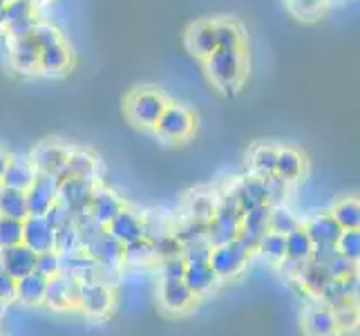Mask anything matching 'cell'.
I'll list each match as a JSON object with an SVG mask.
<instances>
[{
  "mask_svg": "<svg viewBox=\"0 0 360 336\" xmlns=\"http://www.w3.org/2000/svg\"><path fill=\"white\" fill-rule=\"evenodd\" d=\"M34 271L41 273L43 278H52L56 273H60V256L54 251H41L36 254V263H34Z\"/></svg>",
  "mask_w": 360,
  "mask_h": 336,
  "instance_id": "obj_48",
  "label": "cell"
},
{
  "mask_svg": "<svg viewBox=\"0 0 360 336\" xmlns=\"http://www.w3.org/2000/svg\"><path fill=\"white\" fill-rule=\"evenodd\" d=\"M16 298V278L0 267V303H14Z\"/></svg>",
  "mask_w": 360,
  "mask_h": 336,
  "instance_id": "obj_55",
  "label": "cell"
},
{
  "mask_svg": "<svg viewBox=\"0 0 360 336\" xmlns=\"http://www.w3.org/2000/svg\"><path fill=\"white\" fill-rule=\"evenodd\" d=\"M3 307H5V303H0V314H3Z\"/></svg>",
  "mask_w": 360,
  "mask_h": 336,
  "instance_id": "obj_58",
  "label": "cell"
},
{
  "mask_svg": "<svg viewBox=\"0 0 360 336\" xmlns=\"http://www.w3.org/2000/svg\"><path fill=\"white\" fill-rule=\"evenodd\" d=\"M206 229H208V224L206 222H200V220H186L181 227L177 229H172V233H175V238L181 242V244H188L193 240H202L206 238Z\"/></svg>",
  "mask_w": 360,
  "mask_h": 336,
  "instance_id": "obj_45",
  "label": "cell"
},
{
  "mask_svg": "<svg viewBox=\"0 0 360 336\" xmlns=\"http://www.w3.org/2000/svg\"><path fill=\"white\" fill-rule=\"evenodd\" d=\"M300 220H297L289 209H284L280 204H276L271 209V216H269V231H276V233H282L287 235L291 233L293 229L300 227Z\"/></svg>",
  "mask_w": 360,
  "mask_h": 336,
  "instance_id": "obj_41",
  "label": "cell"
},
{
  "mask_svg": "<svg viewBox=\"0 0 360 336\" xmlns=\"http://www.w3.org/2000/svg\"><path fill=\"white\" fill-rule=\"evenodd\" d=\"M336 249L338 254L354 260V263H358L360 258V231L358 229H347L340 233V238L336 240Z\"/></svg>",
  "mask_w": 360,
  "mask_h": 336,
  "instance_id": "obj_44",
  "label": "cell"
},
{
  "mask_svg": "<svg viewBox=\"0 0 360 336\" xmlns=\"http://www.w3.org/2000/svg\"><path fill=\"white\" fill-rule=\"evenodd\" d=\"M105 231L112 235L115 240H119L121 244H128L132 240L146 238V224L143 218L136 213V211L123 206L119 213L105 224Z\"/></svg>",
  "mask_w": 360,
  "mask_h": 336,
  "instance_id": "obj_11",
  "label": "cell"
},
{
  "mask_svg": "<svg viewBox=\"0 0 360 336\" xmlns=\"http://www.w3.org/2000/svg\"><path fill=\"white\" fill-rule=\"evenodd\" d=\"M186 47L188 52L200 56V58H208L215 52V25L210 20H200L191 25V30L186 32Z\"/></svg>",
  "mask_w": 360,
  "mask_h": 336,
  "instance_id": "obj_19",
  "label": "cell"
},
{
  "mask_svg": "<svg viewBox=\"0 0 360 336\" xmlns=\"http://www.w3.org/2000/svg\"><path fill=\"white\" fill-rule=\"evenodd\" d=\"M96 269H98V263H94L85 251L60 256V273H65V276L74 278L77 282H94Z\"/></svg>",
  "mask_w": 360,
  "mask_h": 336,
  "instance_id": "obj_23",
  "label": "cell"
},
{
  "mask_svg": "<svg viewBox=\"0 0 360 336\" xmlns=\"http://www.w3.org/2000/svg\"><path fill=\"white\" fill-rule=\"evenodd\" d=\"M356 296H358V273H352L347 278H331L325 292L320 294L322 303L331 309L354 305Z\"/></svg>",
  "mask_w": 360,
  "mask_h": 336,
  "instance_id": "obj_17",
  "label": "cell"
},
{
  "mask_svg": "<svg viewBox=\"0 0 360 336\" xmlns=\"http://www.w3.org/2000/svg\"><path fill=\"white\" fill-rule=\"evenodd\" d=\"M94 189H96L94 180L65 178L58 184V202L65 204L74 216H79L83 211H88Z\"/></svg>",
  "mask_w": 360,
  "mask_h": 336,
  "instance_id": "obj_10",
  "label": "cell"
},
{
  "mask_svg": "<svg viewBox=\"0 0 360 336\" xmlns=\"http://www.w3.org/2000/svg\"><path fill=\"white\" fill-rule=\"evenodd\" d=\"M276 159H278V148L273 146H257L251 155V168L255 178H266L271 173H276Z\"/></svg>",
  "mask_w": 360,
  "mask_h": 336,
  "instance_id": "obj_40",
  "label": "cell"
},
{
  "mask_svg": "<svg viewBox=\"0 0 360 336\" xmlns=\"http://www.w3.org/2000/svg\"><path fill=\"white\" fill-rule=\"evenodd\" d=\"M79 287L81 282L65 276V273H56V276L47 278L43 305H47L49 309H56V312H68V309L77 307Z\"/></svg>",
  "mask_w": 360,
  "mask_h": 336,
  "instance_id": "obj_9",
  "label": "cell"
},
{
  "mask_svg": "<svg viewBox=\"0 0 360 336\" xmlns=\"http://www.w3.org/2000/svg\"><path fill=\"white\" fill-rule=\"evenodd\" d=\"M5 9V25L20 20V18H27L34 16V3L32 0H7L3 5Z\"/></svg>",
  "mask_w": 360,
  "mask_h": 336,
  "instance_id": "obj_50",
  "label": "cell"
},
{
  "mask_svg": "<svg viewBox=\"0 0 360 336\" xmlns=\"http://www.w3.org/2000/svg\"><path fill=\"white\" fill-rule=\"evenodd\" d=\"M34 263H36V254L30 247L14 244L7 249H0V267H3L9 276H14L16 280L27 276V273L34 271Z\"/></svg>",
  "mask_w": 360,
  "mask_h": 336,
  "instance_id": "obj_16",
  "label": "cell"
},
{
  "mask_svg": "<svg viewBox=\"0 0 360 336\" xmlns=\"http://www.w3.org/2000/svg\"><path fill=\"white\" fill-rule=\"evenodd\" d=\"M58 184H60L58 178L36 173L32 186L25 191V202H27L30 216H45L52 209V204L58 200Z\"/></svg>",
  "mask_w": 360,
  "mask_h": 336,
  "instance_id": "obj_6",
  "label": "cell"
},
{
  "mask_svg": "<svg viewBox=\"0 0 360 336\" xmlns=\"http://www.w3.org/2000/svg\"><path fill=\"white\" fill-rule=\"evenodd\" d=\"M181 280L186 282V287H188L197 298L210 294L215 290V285L219 282L213 267H210L208 263H188L186 265Z\"/></svg>",
  "mask_w": 360,
  "mask_h": 336,
  "instance_id": "obj_21",
  "label": "cell"
},
{
  "mask_svg": "<svg viewBox=\"0 0 360 336\" xmlns=\"http://www.w3.org/2000/svg\"><path fill=\"white\" fill-rule=\"evenodd\" d=\"M77 307L88 316H108L115 307V290L101 282H81Z\"/></svg>",
  "mask_w": 360,
  "mask_h": 336,
  "instance_id": "obj_7",
  "label": "cell"
},
{
  "mask_svg": "<svg viewBox=\"0 0 360 336\" xmlns=\"http://www.w3.org/2000/svg\"><path fill=\"white\" fill-rule=\"evenodd\" d=\"M43 218L49 222V227H52V229H58V227H63V224L74 222V213H72V211L65 204H60L58 200L52 204V209H49Z\"/></svg>",
  "mask_w": 360,
  "mask_h": 336,
  "instance_id": "obj_54",
  "label": "cell"
},
{
  "mask_svg": "<svg viewBox=\"0 0 360 336\" xmlns=\"http://www.w3.org/2000/svg\"><path fill=\"white\" fill-rule=\"evenodd\" d=\"M215 25V45L217 49H242L244 47V36L242 30L235 23L219 20Z\"/></svg>",
  "mask_w": 360,
  "mask_h": 336,
  "instance_id": "obj_38",
  "label": "cell"
},
{
  "mask_svg": "<svg viewBox=\"0 0 360 336\" xmlns=\"http://www.w3.org/2000/svg\"><path fill=\"white\" fill-rule=\"evenodd\" d=\"M264 180V189H266V202L271 206H276L284 200V195H287V180H282L276 173H271V175L262 178Z\"/></svg>",
  "mask_w": 360,
  "mask_h": 336,
  "instance_id": "obj_49",
  "label": "cell"
},
{
  "mask_svg": "<svg viewBox=\"0 0 360 336\" xmlns=\"http://www.w3.org/2000/svg\"><path fill=\"white\" fill-rule=\"evenodd\" d=\"M30 39L34 41V45L39 47V49L49 47V45H54V43H58V41H63V39H60V32L54 27V25L39 23V20H36V25L32 27Z\"/></svg>",
  "mask_w": 360,
  "mask_h": 336,
  "instance_id": "obj_46",
  "label": "cell"
},
{
  "mask_svg": "<svg viewBox=\"0 0 360 336\" xmlns=\"http://www.w3.org/2000/svg\"><path fill=\"white\" fill-rule=\"evenodd\" d=\"M233 200L238 202L240 211L244 213V211L253 209L257 204H269L266 202V189H264V180L262 178H248L244 182H240L235 189L231 191Z\"/></svg>",
  "mask_w": 360,
  "mask_h": 336,
  "instance_id": "obj_26",
  "label": "cell"
},
{
  "mask_svg": "<svg viewBox=\"0 0 360 336\" xmlns=\"http://www.w3.org/2000/svg\"><path fill=\"white\" fill-rule=\"evenodd\" d=\"M248 258H251V254H248L238 240H233V242L217 244L210 249L208 265L213 267L215 276L219 280H231L235 276H240V273L246 269Z\"/></svg>",
  "mask_w": 360,
  "mask_h": 336,
  "instance_id": "obj_3",
  "label": "cell"
},
{
  "mask_svg": "<svg viewBox=\"0 0 360 336\" xmlns=\"http://www.w3.org/2000/svg\"><path fill=\"white\" fill-rule=\"evenodd\" d=\"M295 280L302 285L304 292L314 294V296H320L322 292H325L327 285H329L331 273H329L327 265H318V263H314L311 258H309V260H304V263H302Z\"/></svg>",
  "mask_w": 360,
  "mask_h": 336,
  "instance_id": "obj_27",
  "label": "cell"
},
{
  "mask_svg": "<svg viewBox=\"0 0 360 336\" xmlns=\"http://www.w3.org/2000/svg\"><path fill=\"white\" fill-rule=\"evenodd\" d=\"M302 229L307 231L314 244H336V240L342 233V229L338 227V222L333 220L331 213H320L311 218L307 224H302Z\"/></svg>",
  "mask_w": 360,
  "mask_h": 336,
  "instance_id": "obj_25",
  "label": "cell"
},
{
  "mask_svg": "<svg viewBox=\"0 0 360 336\" xmlns=\"http://www.w3.org/2000/svg\"><path fill=\"white\" fill-rule=\"evenodd\" d=\"M45 287H47V278H43L41 273H27L16 280V298L20 305L25 307H39L45 301Z\"/></svg>",
  "mask_w": 360,
  "mask_h": 336,
  "instance_id": "obj_24",
  "label": "cell"
},
{
  "mask_svg": "<svg viewBox=\"0 0 360 336\" xmlns=\"http://www.w3.org/2000/svg\"><path fill=\"white\" fill-rule=\"evenodd\" d=\"M217 197L210 195V193H204V191H197L193 193L188 200H186V213H188L191 220H200V222H206L213 218L215 209H217Z\"/></svg>",
  "mask_w": 360,
  "mask_h": 336,
  "instance_id": "obj_34",
  "label": "cell"
},
{
  "mask_svg": "<svg viewBox=\"0 0 360 336\" xmlns=\"http://www.w3.org/2000/svg\"><path fill=\"white\" fill-rule=\"evenodd\" d=\"M0 216L25 220L27 213V202H25V191L9 189V186L0 184Z\"/></svg>",
  "mask_w": 360,
  "mask_h": 336,
  "instance_id": "obj_31",
  "label": "cell"
},
{
  "mask_svg": "<svg viewBox=\"0 0 360 336\" xmlns=\"http://www.w3.org/2000/svg\"><path fill=\"white\" fill-rule=\"evenodd\" d=\"M7 161H9V153L5 151L3 146H0V178H3V173L7 168Z\"/></svg>",
  "mask_w": 360,
  "mask_h": 336,
  "instance_id": "obj_57",
  "label": "cell"
},
{
  "mask_svg": "<svg viewBox=\"0 0 360 336\" xmlns=\"http://www.w3.org/2000/svg\"><path fill=\"white\" fill-rule=\"evenodd\" d=\"M271 204H257L242 213V224L240 227L251 231L255 235H262L269 231V216H271Z\"/></svg>",
  "mask_w": 360,
  "mask_h": 336,
  "instance_id": "obj_39",
  "label": "cell"
},
{
  "mask_svg": "<svg viewBox=\"0 0 360 336\" xmlns=\"http://www.w3.org/2000/svg\"><path fill=\"white\" fill-rule=\"evenodd\" d=\"M22 242V220L0 216V249Z\"/></svg>",
  "mask_w": 360,
  "mask_h": 336,
  "instance_id": "obj_43",
  "label": "cell"
},
{
  "mask_svg": "<svg viewBox=\"0 0 360 336\" xmlns=\"http://www.w3.org/2000/svg\"><path fill=\"white\" fill-rule=\"evenodd\" d=\"M159 267H161V278L164 280H181L186 271V260L181 256L164 258V260H159Z\"/></svg>",
  "mask_w": 360,
  "mask_h": 336,
  "instance_id": "obj_52",
  "label": "cell"
},
{
  "mask_svg": "<svg viewBox=\"0 0 360 336\" xmlns=\"http://www.w3.org/2000/svg\"><path fill=\"white\" fill-rule=\"evenodd\" d=\"M257 251L262 254V258H266L269 263H282L284 256H287V242H284V235L276 233V231H266L262 233L257 244Z\"/></svg>",
  "mask_w": 360,
  "mask_h": 336,
  "instance_id": "obj_37",
  "label": "cell"
},
{
  "mask_svg": "<svg viewBox=\"0 0 360 336\" xmlns=\"http://www.w3.org/2000/svg\"><path fill=\"white\" fill-rule=\"evenodd\" d=\"M331 216L342 231L360 229V204L356 197H345V200L336 202L331 209Z\"/></svg>",
  "mask_w": 360,
  "mask_h": 336,
  "instance_id": "obj_35",
  "label": "cell"
},
{
  "mask_svg": "<svg viewBox=\"0 0 360 336\" xmlns=\"http://www.w3.org/2000/svg\"><path fill=\"white\" fill-rule=\"evenodd\" d=\"M168 101L164 99L161 92H155V90H134L130 97H128V117L136 123V126L141 128H155V123L159 121L161 112L166 110Z\"/></svg>",
  "mask_w": 360,
  "mask_h": 336,
  "instance_id": "obj_4",
  "label": "cell"
},
{
  "mask_svg": "<svg viewBox=\"0 0 360 336\" xmlns=\"http://www.w3.org/2000/svg\"><path fill=\"white\" fill-rule=\"evenodd\" d=\"M159 301L166 312L181 314V312H188V309L195 307L197 296L186 287L184 280H164L161 282V290H159Z\"/></svg>",
  "mask_w": 360,
  "mask_h": 336,
  "instance_id": "obj_13",
  "label": "cell"
},
{
  "mask_svg": "<svg viewBox=\"0 0 360 336\" xmlns=\"http://www.w3.org/2000/svg\"><path fill=\"white\" fill-rule=\"evenodd\" d=\"M157 263H159V258H157L155 244L150 238H139V240L123 244L121 265H126L128 269H148Z\"/></svg>",
  "mask_w": 360,
  "mask_h": 336,
  "instance_id": "obj_20",
  "label": "cell"
},
{
  "mask_svg": "<svg viewBox=\"0 0 360 336\" xmlns=\"http://www.w3.org/2000/svg\"><path fill=\"white\" fill-rule=\"evenodd\" d=\"M34 178H36V170L27 155H9L7 168L3 173V178H0V184L9 186V189L27 191Z\"/></svg>",
  "mask_w": 360,
  "mask_h": 336,
  "instance_id": "obj_18",
  "label": "cell"
},
{
  "mask_svg": "<svg viewBox=\"0 0 360 336\" xmlns=\"http://www.w3.org/2000/svg\"><path fill=\"white\" fill-rule=\"evenodd\" d=\"M83 251L88 254L94 260V263H98V265H105V267H123L121 265L123 244L119 240H115L108 231L98 233L92 242L85 244Z\"/></svg>",
  "mask_w": 360,
  "mask_h": 336,
  "instance_id": "obj_15",
  "label": "cell"
},
{
  "mask_svg": "<svg viewBox=\"0 0 360 336\" xmlns=\"http://www.w3.org/2000/svg\"><path fill=\"white\" fill-rule=\"evenodd\" d=\"M206 72L219 90L233 92L244 77V52L242 49H215L204 58Z\"/></svg>",
  "mask_w": 360,
  "mask_h": 336,
  "instance_id": "obj_1",
  "label": "cell"
},
{
  "mask_svg": "<svg viewBox=\"0 0 360 336\" xmlns=\"http://www.w3.org/2000/svg\"><path fill=\"white\" fill-rule=\"evenodd\" d=\"M329 273H331V278H347V276H352V273H356L358 269V263H354V260L349 258H345L340 254H336L331 260H329V265H327Z\"/></svg>",
  "mask_w": 360,
  "mask_h": 336,
  "instance_id": "obj_53",
  "label": "cell"
},
{
  "mask_svg": "<svg viewBox=\"0 0 360 336\" xmlns=\"http://www.w3.org/2000/svg\"><path fill=\"white\" fill-rule=\"evenodd\" d=\"M210 249H213V244L208 242V238L193 240L188 244H181V258L186 260V265L188 263H208Z\"/></svg>",
  "mask_w": 360,
  "mask_h": 336,
  "instance_id": "obj_47",
  "label": "cell"
},
{
  "mask_svg": "<svg viewBox=\"0 0 360 336\" xmlns=\"http://www.w3.org/2000/svg\"><path fill=\"white\" fill-rule=\"evenodd\" d=\"M68 155L70 148L60 146L56 142H41L39 146L34 148L30 161L36 173H43V175H54V178H63V170L68 164Z\"/></svg>",
  "mask_w": 360,
  "mask_h": 336,
  "instance_id": "obj_8",
  "label": "cell"
},
{
  "mask_svg": "<svg viewBox=\"0 0 360 336\" xmlns=\"http://www.w3.org/2000/svg\"><path fill=\"white\" fill-rule=\"evenodd\" d=\"M96 168L98 161L92 153L88 151H70L68 155V164L63 170V178H79V180H94L96 178Z\"/></svg>",
  "mask_w": 360,
  "mask_h": 336,
  "instance_id": "obj_30",
  "label": "cell"
},
{
  "mask_svg": "<svg viewBox=\"0 0 360 336\" xmlns=\"http://www.w3.org/2000/svg\"><path fill=\"white\" fill-rule=\"evenodd\" d=\"M11 63L18 72H34L39 70V54L41 49L34 45L30 36H20V39H11Z\"/></svg>",
  "mask_w": 360,
  "mask_h": 336,
  "instance_id": "obj_28",
  "label": "cell"
},
{
  "mask_svg": "<svg viewBox=\"0 0 360 336\" xmlns=\"http://www.w3.org/2000/svg\"><path fill=\"white\" fill-rule=\"evenodd\" d=\"M34 25H36V16H27V18H20V20L5 25V30H7V34L11 36V39H20V36H30Z\"/></svg>",
  "mask_w": 360,
  "mask_h": 336,
  "instance_id": "obj_56",
  "label": "cell"
},
{
  "mask_svg": "<svg viewBox=\"0 0 360 336\" xmlns=\"http://www.w3.org/2000/svg\"><path fill=\"white\" fill-rule=\"evenodd\" d=\"M240 224H242V211H240L238 202L233 200V195L226 193L217 202L213 218L208 220L206 238L213 247L233 242L235 238H238V233H240Z\"/></svg>",
  "mask_w": 360,
  "mask_h": 336,
  "instance_id": "obj_2",
  "label": "cell"
},
{
  "mask_svg": "<svg viewBox=\"0 0 360 336\" xmlns=\"http://www.w3.org/2000/svg\"><path fill=\"white\" fill-rule=\"evenodd\" d=\"M54 251L58 256H70V254L83 251L81 235H79L77 224H74V222L63 224V227L54 229Z\"/></svg>",
  "mask_w": 360,
  "mask_h": 336,
  "instance_id": "obj_36",
  "label": "cell"
},
{
  "mask_svg": "<svg viewBox=\"0 0 360 336\" xmlns=\"http://www.w3.org/2000/svg\"><path fill=\"white\" fill-rule=\"evenodd\" d=\"M284 242H287V256L284 258L295 260V263H304V260L311 258L314 242L307 235V231L302 229V224L297 229H293L291 233L284 235Z\"/></svg>",
  "mask_w": 360,
  "mask_h": 336,
  "instance_id": "obj_32",
  "label": "cell"
},
{
  "mask_svg": "<svg viewBox=\"0 0 360 336\" xmlns=\"http://www.w3.org/2000/svg\"><path fill=\"white\" fill-rule=\"evenodd\" d=\"M155 128L168 142H184L195 130V117L186 106L168 104L166 110L161 112L159 121L155 123Z\"/></svg>",
  "mask_w": 360,
  "mask_h": 336,
  "instance_id": "obj_5",
  "label": "cell"
},
{
  "mask_svg": "<svg viewBox=\"0 0 360 336\" xmlns=\"http://www.w3.org/2000/svg\"><path fill=\"white\" fill-rule=\"evenodd\" d=\"M304 336H338L333 309L327 305H309L302 314Z\"/></svg>",
  "mask_w": 360,
  "mask_h": 336,
  "instance_id": "obj_14",
  "label": "cell"
},
{
  "mask_svg": "<svg viewBox=\"0 0 360 336\" xmlns=\"http://www.w3.org/2000/svg\"><path fill=\"white\" fill-rule=\"evenodd\" d=\"M329 0H289V11L300 20H316L327 9Z\"/></svg>",
  "mask_w": 360,
  "mask_h": 336,
  "instance_id": "obj_42",
  "label": "cell"
},
{
  "mask_svg": "<svg viewBox=\"0 0 360 336\" xmlns=\"http://www.w3.org/2000/svg\"><path fill=\"white\" fill-rule=\"evenodd\" d=\"M72 63V54L63 41H58L49 47H43L39 54V70L47 74H60L65 72Z\"/></svg>",
  "mask_w": 360,
  "mask_h": 336,
  "instance_id": "obj_29",
  "label": "cell"
},
{
  "mask_svg": "<svg viewBox=\"0 0 360 336\" xmlns=\"http://www.w3.org/2000/svg\"><path fill=\"white\" fill-rule=\"evenodd\" d=\"M121 209H123V202H121V197L115 191L103 189V186H96L94 193H92L90 206H88L90 216L96 222H101L103 227H105V224L112 220Z\"/></svg>",
  "mask_w": 360,
  "mask_h": 336,
  "instance_id": "obj_22",
  "label": "cell"
},
{
  "mask_svg": "<svg viewBox=\"0 0 360 336\" xmlns=\"http://www.w3.org/2000/svg\"><path fill=\"white\" fill-rule=\"evenodd\" d=\"M22 244L30 247L34 254L54 249V229L43 216H27L22 220Z\"/></svg>",
  "mask_w": 360,
  "mask_h": 336,
  "instance_id": "obj_12",
  "label": "cell"
},
{
  "mask_svg": "<svg viewBox=\"0 0 360 336\" xmlns=\"http://www.w3.org/2000/svg\"><path fill=\"white\" fill-rule=\"evenodd\" d=\"M333 318H336V328L340 332H354L358 328V307L356 305H345L333 309Z\"/></svg>",
  "mask_w": 360,
  "mask_h": 336,
  "instance_id": "obj_51",
  "label": "cell"
},
{
  "mask_svg": "<svg viewBox=\"0 0 360 336\" xmlns=\"http://www.w3.org/2000/svg\"><path fill=\"white\" fill-rule=\"evenodd\" d=\"M302 168H304V159L300 153L293 151V148H280L276 159V175H280L287 182H293L302 175Z\"/></svg>",
  "mask_w": 360,
  "mask_h": 336,
  "instance_id": "obj_33",
  "label": "cell"
}]
</instances>
